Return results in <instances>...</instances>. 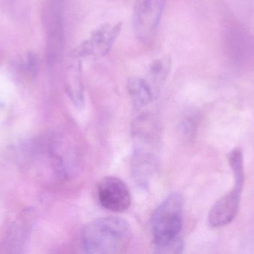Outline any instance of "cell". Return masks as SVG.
I'll list each match as a JSON object with an SVG mask.
<instances>
[{"instance_id":"1","label":"cell","mask_w":254,"mask_h":254,"mask_svg":"<svg viewBox=\"0 0 254 254\" xmlns=\"http://www.w3.org/2000/svg\"><path fill=\"white\" fill-rule=\"evenodd\" d=\"M81 240L83 249L88 254L123 253L131 242V227L122 218H101L84 227Z\"/></svg>"},{"instance_id":"2","label":"cell","mask_w":254,"mask_h":254,"mask_svg":"<svg viewBox=\"0 0 254 254\" xmlns=\"http://www.w3.org/2000/svg\"><path fill=\"white\" fill-rule=\"evenodd\" d=\"M134 141L132 172L139 183L145 185L155 171L157 165L158 129L151 116H138L133 123Z\"/></svg>"},{"instance_id":"3","label":"cell","mask_w":254,"mask_h":254,"mask_svg":"<svg viewBox=\"0 0 254 254\" xmlns=\"http://www.w3.org/2000/svg\"><path fill=\"white\" fill-rule=\"evenodd\" d=\"M184 199L181 194L168 195L151 218L154 246H162L179 238L183 224Z\"/></svg>"},{"instance_id":"4","label":"cell","mask_w":254,"mask_h":254,"mask_svg":"<svg viewBox=\"0 0 254 254\" xmlns=\"http://www.w3.org/2000/svg\"><path fill=\"white\" fill-rule=\"evenodd\" d=\"M65 0H50L43 13V20L47 32L48 63L55 65L60 62L65 45L64 8Z\"/></svg>"},{"instance_id":"5","label":"cell","mask_w":254,"mask_h":254,"mask_svg":"<svg viewBox=\"0 0 254 254\" xmlns=\"http://www.w3.org/2000/svg\"><path fill=\"white\" fill-rule=\"evenodd\" d=\"M222 44L227 58L236 65L247 66L254 63V37L237 22L225 26Z\"/></svg>"},{"instance_id":"6","label":"cell","mask_w":254,"mask_h":254,"mask_svg":"<svg viewBox=\"0 0 254 254\" xmlns=\"http://www.w3.org/2000/svg\"><path fill=\"white\" fill-rule=\"evenodd\" d=\"M166 3L167 0H135L134 33L143 44H150L155 40Z\"/></svg>"},{"instance_id":"7","label":"cell","mask_w":254,"mask_h":254,"mask_svg":"<svg viewBox=\"0 0 254 254\" xmlns=\"http://www.w3.org/2000/svg\"><path fill=\"white\" fill-rule=\"evenodd\" d=\"M122 23H107L101 25L72 51L71 55L83 59L89 57H102L109 53L119 35Z\"/></svg>"},{"instance_id":"8","label":"cell","mask_w":254,"mask_h":254,"mask_svg":"<svg viewBox=\"0 0 254 254\" xmlns=\"http://www.w3.org/2000/svg\"><path fill=\"white\" fill-rule=\"evenodd\" d=\"M98 196L104 208L122 213L129 207L131 195L126 183L117 177H104L98 183Z\"/></svg>"},{"instance_id":"9","label":"cell","mask_w":254,"mask_h":254,"mask_svg":"<svg viewBox=\"0 0 254 254\" xmlns=\"http://www.w3.org/2000/svg\"><path fill=\"white\" fill-rule=\"evenodd\" d=\"M242 192V188L234 186L231 192L212 207L208 215L210 226L214 228H222L234 220L240 210Z\"/></svg>"},{"instance_id":"10","label":"cell","mask_w":254,"mask_h":254,"mask_svg":"<svg viewBox=\"0 0 254 254\" xmlns=\"http://www.w3.org/2000/svg\"><path fill=\"white\" fill-rule=\"evenodd\" d=\"M35 220L32 208L24 210L8 230L3 247L10 253H19L23 249Z\"/></svg>"},{"instance_id":"11","label":"cell","mask_w":254,"mask_h":254,"mask_svg":"<svg viewBox=\"0 0 254 254\" xmlns=\"http://www.w3.org/2000/svg\"><path fill=\"white\" fill-rule=\"evenodd\" d=\"M66 76V89L73 104L78 110L85 104L84 90L82 81V62L80 58L71 55Z\"/></svg>"},{"instance_id":"12","label":"cell","mask_w":254,"mask_h":254,"mask_svg":"<svg viewBox=\"0 0 254 254\" xmlns=\"http://www.w3.org/2000/svg\"><path fill=\"white\" fill-rule=\"evenodd\" d=\"M127 90L136 109L143 108L152 102L156 92L145 78L133 77L127 82Z\"/></svg>"},{"instance_id":"13","label":"cell","mask_w":254,"mask_h":254,"mask_svg":"<svg viewBox=\"0 0 254 254\" xmlns=\"http://www.w3.org/2000/svg\"><path fill=\"white\" fill-rule=\"evenodd\" d=\"M170 67L171 61L169 57L155 60L149 67L145 79L150 84L156 94L162 86L164 81L167 79L170 73Z\"/></svg>"},{"instance_id":"14","label":"cell","mask_w":254,"mask_h":254,"mask_svg":"<svg viewBox=\"0 0 254 254\" xmlns=\"http://www.w3.org/2000/svg\"><path fill=\"white\" fill-rule=\"evenodd\" d=\"M228 162L234 177V186L243 188L244 184V165L243 152L240 149H235L230 152Z\"/></svg>"},{"instance_id":"15","label":"cell","mask_w":254,"mask_h":254,"mask_svg":"<svg viewBox=\"0 0 254 254\" xmlns=\"http://www.w3.org/2000/svg\"><path fill=\"white\" fill-rule=\"evenodd\" d=\"M184 249V243L180 237L170 242L166 243L162 246H154V250L155 253L173 254L182 253Z\"/></svg>"},{"instance_id":"16","label":"cell","mask_w":254,"mask_h":254,"mask_svg":"<svg viewBox=\"0 0 254 254\" xmlns=\"http://www.w3.org/2000/svg\"><path fill=\"white\" fill-rule=\"evenodd\" d=\"M28 67L31 70V73L33 75H36L37 73V61L36 56H34V54L30 53L28 55Z\"/></svg>"}]
</instances>
